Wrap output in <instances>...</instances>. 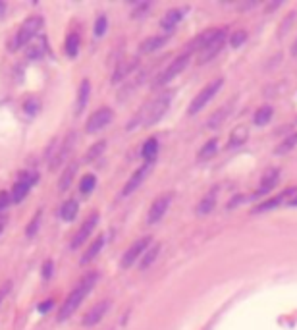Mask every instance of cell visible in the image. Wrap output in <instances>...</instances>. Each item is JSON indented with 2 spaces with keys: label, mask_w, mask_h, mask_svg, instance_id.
<instances>
[{
  "label": "cell",
  "mask_w": 297,
  "mask_h": 330,
  "mask_svg": "<svg viewBox=\"0 0 297 330\" xmlns=\"http://www.w3.org/2000/svg\"><path fill=\"white\" fill-rule=\"evenodd\" d=\"M96 278H98V273H91L75 286V290H72V294L66 298V301L62 303V307H60L58 321H66L68 317H72V315L75 313V309L81 305V301L85 299V296H87L89 292H91V288L95 286Z\"/></svg>",
  "instance_id": "6da1fadb"
},
{
  "label": "cell",
  "mask_w": 297,
  "mask_h": 330,
  "mask_svg": "<svg viewBox=\"0 0 297 330\" xmlns=\"http://www.w3.org/2000/svg\"><path fill=\"white\" fill-rule=\"evenodd\" d=\"M222 85H224V80H222V77H218V80L210 81L209 85H205V87H203L201 91L197 93V97L191 101V105H189V110H187V112H189V114L199 112L203 106L207 105L210 99L214 97L218 91H220V87H222Z\"/></svg>",
  "instance_id": "7a4b0ae2"
},
{
  "label": "cell",
  "mask_w": 297,
  "mask_h": 330,
  "mask_svg": "<svg viewBox=\"0 0 297 330\" xmlns=\"http://www.w3.org/2000/svg\"><path fill=\"white\" fill-rule=\"evenodd\" d=\"M170 99H172V95H170V93H166V95H161L159 99H154L153 103H151V106L147 108V114H145V120H143L145 126H154L156 122L161 120L162 116L166 114V110H168Z\"/></svg>",
  "instance_id": "3957f363"
},
{
  "label": "cell",
  "mask_w": 297,
  "mask_h": 330,
  "mask_svg": "<svg viewBox=\"0 0 297 330\" xmlns=\"http://www.w3.org/2000/svg\"><path fill=\"white\" fill-rule=\"evenodd\" d=\"M41 27H43V17L41 16H31L29 20H25L16 35V47H25L41 31Z\"/></svg>",
  "instance_id": "277c9868"
},
{
  "label": "cell",
  "mask_w": 297,
  "mask_h": 330,
  "mask_svg": "<svg viewBox=\"0 0 297 330\" xmlns=\"http://www.w3.org/2000/svg\"><path fill=\"white\" fill-rule=\"evenodd\" d=\"M112 118H114L112 110H110L108 106H103V108H98L96 112H93L89 116L85 131H87V133H96V131H101L103 128H106V126L112 122Z\"/></svg>",
  "instance_id": "5b68a950"
},
{
  "label": "cell",
  "mask_w": 297,
  "mask_h": 330,
  "mask_svg": "<svg viewBox=\"0 0 297 330\" xmlns=\"http://www.w3.org/2000/svg\"><path fill=\"white\" fill-rule=\"evenodd\" d=\"M153 245V238L151 236H145V238H139L131 247H129L126 253H124V257H122V266L124 268H129V266H133V263H135L137 259H139V255L143 253V251H147L149 247Z\"/></svg>",
  "instance_id": "8992f818"
},
{
  "label": "cell",
  "mask_w": 297,
  "mask_h": 330,
  "mask_svg": "<svg viewBox=\"0 0 297 330\" xmlns=\"http://www.w3.org/2000/svg\"><path fill=\"white\" fill-rule=\"evenodd\" d=\"M187 62H189V54H182V56H177L174 62H170L168 68L164 70V72L154 80V85L159 87V85H164V83H168V81H172L176 75H180V73L184 72V68L187 66Z\"/></svg>",
  "instance_id": "52a82bcc"
},
{
  "label": "cell",
  "mask_w": 297,
  "mask_h": 330,
  "mask_svg": "<svg viewBox=\"0 0 297 330\" xmlns=\"http://www.w3.org/2000/svg\"><path fill=\"white\" fill-rule=\"evenodd\" d=\"M172 197H174V195L168 191V193H162L154 199L151 209H149V215H147V222H149V224H156L159 220H162V217H164L166 210H168L170 203H172Z\"/></svg>",
  "instance_id": "ba28073f"
},
{
  "label": "cell",
  "mask_w": 297,
  "mask_h": 330,
  "mask_svg": "<svg viewBox=\"0 0 297 330\" xmlns=\"http://www.w3.org/2000/svg\"><path fill=\"white\" fill-rule=\"evenodd\" d=\"M226 41V29H218L216 35L207 43V47L201 50V62H209L210 58H214L222 50Z\"/></svg>",
  "instance_id": "9c48e42d"
},
{
  "label": "cell",
  "mask_w": 297,
  "mask_h": 330,
  "mask_svg": "<svg viewBox=\"0 0 297 330\" xmlns=\"http://www.w3.org/2000/svg\"><path fill=\"white\" fill-rule=\"evenodd\" d=\"M96 222H98V215L96 212H93L91 217L81 224V228L77 230V234L73 236V240H72V249H77L80 245H83V243L87 242V238L91 236V232L95 230V226H96Z\"/></svg>",
  "instance_id": "30bf717a"
},
{
  "label": "cell",
  "mask_w": 297,
  "mask_h": 330,
  "mask_svg": "<svg viewBox=\"0 0 297 330\" xmlns=\"http://www.w3.org/2000/svg\"><path fill=\"white\" fill-rule=\"evenodd\" d=\"M108 309H110V301H108V299L98 301L96 305H93L87 313H85V317H83V326H95L96 322L103 321V317L106 315Z\"/></svg>",
  "instance_id": "8fae6325"
},
{
  "label": "cell",
  "mask_w": 297,
  "mask_h": 330,
  "mask_svg": "<svg viewBox=\"0 0 297 330\" xmlns=\"http://www.w3.org/2000/svg\"><path fill=\"white\" fill-rule=\"evenodd\" d=\"M149 170H151V164L149 162H145L143 166H139V168L131 174V178L128 180V184L124 185V189H122V193L124 195H131L133 191H135L137 187L141 185V182H143L145 178H147V174H149Z\"/></svg>",
  "instance_id": "7c38bea8"
},
{
  "label": "cell",
  "mask_w": 297,
  "mask_h": 330,
  "mask_svg": "<svg viewBox=\"0 0 297 330\" xmlns=\"http://www.w3.org/2000/svg\"><path fill=\"white\" fill-rule=\"evenodd\" d=\"M37 182V176L33 174V176H25L24 180H19L16 185H14V191H12V201L14 203H22L24 201V197L29 193V189H31V185Z\"/></svg>",
  "instance_id": "4fadbf2b"
},
{
  "label": "cell",
  "mask_w": 297,
  "mask_h": 330,
  "mask_svg": "<svg viewBox=\"0 0 297 330\" xmlns=\"http://www.w3.org/2000/svg\"><path fill=\"white\" fill-rule=\"evenodd\" d=\"M73 139H75V133H68V137L64 139V143H62V147H60V151H58L54 157H52V161H50V170H56L62 162L66 161V157H68V153L72 151V145H73Z\"/></svg>",
  "instance_id": "5bb4252c"
},
{
  "label": "cell",
  "mask_w": 297,
  "mask_h": 330,
  "mask_svg": "<svg viewBox=\"0 0 297 330\" xmlns=\"http://www.w3.org/2000/svg\"><path fill=\"white\" fill-rule=\"evenodd\" d=\"M295 191H297L295 187H289V189H284V191H282V193H278L276 197H272V199H268V201L261 203L259 207H255V209H253V212H263V210L274 209V207H278V205H282V201H286V199H289V197L295 193Z\"/></svg>",
  "instance_id": "9a60e30c"
},
{
  "label": "cell",
  "mask_w": 297,
  "mask_h": 330,
  "mask_svg": "<svg viewBox=\"0 0 297 330\" xmlns=\"http://www.w3.org/2000/svg\"><path fill=\"white\" fill-rule=\"evenodd\" d=\"M232 105H233V103H228V105L220 106L216 112L212 114L209 120H207V128L214 129V128H218L220 124H224V120L228 118V116H230V112H232Z\"/></svg>",
  "instance_id": "2e32d148"
},
{
  "label": "cell",
  "mask_w": 297,
  "mask_h": 330,
  "mask_svg": "<svg viewBox=\"0 0 297 330\" xmlns=\"http://www.w3.org/2000/svg\"><path fill=\"white\" fill-rule=\"evenodd\" d=\"M103 247H105V236H98L95 242H93L87 247V251L83 253V257H81V265H87V263H91V261H93V259H95L96 255L101 253V249H103Z\"/></svg>",
  "instance_id": "e0dca14e"
},
{
  "label": "cell",
  "mask_w": 297,
  "mask_h": 330,
  "mask_svg": "<svg viewBox=\"0 0 297 330\" xmlns=\"http://www.w3.org/2000/svg\"><path fill=\"white\" fill-rule=\"evenodd\" d=\"M89 93H91V83H89V80H83L80 83V91H77V105H75V112L77 114L85 110V106L89 103Z\"/></svg>",
  "instance_id": "ac0fdd59"
},
{
  "label": "cell",
  "mask_w": 297,
  "mask_h": 330,
  "mask_svg": "<svg viewBox=\"0 0 297 330\" xmlns=\"http://www.w3.org/2000/svg\"><path fill=\"white\" fill-rule=\"evenodd\" d=\"M276 182H278V170H274V168L268 170V172L265 174V178H263V182H261V187L257 189L255 197H261V195L268 193L274 185H276Z\"/></svg>",
  "instance_id": "d6986e66"
},
{
  "label": "cell",
  "mask_w": 297,
  "mask_h": 330,
  "mask_svg": "<svg viewBox=\"0 0 297 330\" xmlns=\"http://www.w3.org/2000/svg\"><path fill=\"white\" fill-rule=\"evenodd\" d=\"M166 41H168L166 35H153V37H149V39H145L141 43V52H154L161 47H164Z\"/></svg>",
  "instance_id": "ffe728a7"
},
{
  "label": "cell",
  "mask_w": 297,
  "mask_h": 330,
  "mask_svg": "<svg viewBox=\"0 0 297 330\" xmlns=\"http://www.w3.org/2000/svg\"><path fill=\"white\" fill-rule=\"evenodd\" d=\"M182 17H184V10H180V8H174V10H170V12H166V16L162 17V22H161L162 29L172 31Z\"/></svg>",
  "instance_id": "44dd1931"
},
{
  "label": "cell",
  "mask_w": 297,
  "mask_h": 330,
  "mask_svg": "<svg viewBox=\"0 0 297 330\" xmlns=\"http://www.w3.org/2000/svg\"><path fill=\"white\" fill-rule=\"evenodd\" d=\"M216 193H218V187H214L212 191H209V193L203 197L199 207H197V212H199V215H209L210 210L214 209V205H216Z\"/></svg>",
  "instance_id": "7402d4cb"
},
{
  "label": "cell",
  "mask_w": 297,
  "mask_h": 330,
  "mask_svg": "<svg viewBox=\"0 0 297 330\" xmlns=\"http://www.w3.org/2000/svg\"><path fill=\"white\" fill-rule=\"evenodd\" d=\"M141 154H143L145 162L151 164V162L156 159V154H159V141H156L154 137H151L149 141H145L143 149H141Z\"/></svg>",
  "instance_id": "603a6c76"
},
{
  "label": "cell",
  "mask_w": 297,
  "mask_h": 330,
  "mask_svg": "<svg viewBox=\"0 0 297 330\" xmlns=\"http://www.w3.org/2000/svg\"><path fill=\"white\" fill-rule=\"evenodd\" d=\"M77 210H80V203L75 201V199H70V201H66L64 205H62L60 217H62V220L70 222V220H73V218L77 217Z\"/></svg>",
  "instance_id": "cb8c5ba5"
},
{
  "label": "cell",
  "mask_w": 297,
  "mask_h": 330,
  "mask_svg": "<svg viewBox=\"0 0 297 330\" xmlns=\"http://www.w3.org/2000/svg\"><path fill=\"white\" fill-rule=\"evenodd\" d=\"M75 172H77V162H72V164H68L64 170V174L60 178V191H66L70 185H72L73 178H75Z\"/></svg>",
  "instance_id": "d4e9b609"
},
{
  "label": "cell",
  "mask_w": 297,
  "mask_h": 330,
  "mask_svg": "<svg viewBox=\"0 0 297 330\" xmlns=\"http://www.w3.org/2000/svg\"><path fill=\"white\" fill-rule=\"evenodd\" d=\"M137 60H126V62H118V68H116V72H114V77L112 81L114 83H118V81H122L126 75H128L133 68H135Z\"/></svg>",
  "instance_id": "484cf974"
},
{
  "label": "cell",
  "mask_w": 297,
  "mask_h": 330,
  "mask_svg": "<svg viewBox=\"0 0 297 330\" xmlns=\"http://www.w3.org/2000/svg\"><path fill=\"white\" fill-rule=\"evenodd\" d=\"M247 128L245 126H237V128L232 131V135H230V143H228V147H237L241 145V143H245V139H247Z\"/></svg>",
  "instance_id": "4316f807"
},
{
  "label": "cell",
  "mask_w": 297,
  "mask_h": 330,
  "mask_svg": "<svg viewBox=\"0 0 297 330\" xmlns=\"http://www.w3.org/2000/svg\"><path fill=\"white\" fill-rule=\"evenodd\" d=\"M272 114H274L272 106H268V105L261 106L257 112H255V118H253V120H255V124H257V126H265V124H268V122H270Z\"/></svg>",
  "instance_id": "83f0119b"
},
{
  "label": "cell",
  "mask_w": 297,
  "mask_h": 330,
  "mask_svg": "<svg viewBox=\"0 0 297 330\" xmlns=\"http://www.w3.org/2000/svg\"><path fill=\"white\" fill-rule=\"evenodd\" d=\"M159 251H161V245L159 243H153L149 249H147V253H145L143 261H141V265H139V268H149V266L154 263V259H156V255H159Z\"/></svg>",
  "instance_id": "f1b7e54d"
},
{
  "label": "cell",
  "mask_w": 297,
  "mask_h": 330,
  "mask_svg": "<svg viewBox=\"0 0 297 330\" xmlns=\"http://www.w3.org/2000/svg\"><path fill=\"white\" fill-rule=\"evenodd\" d=\"M77 49H80V33H70L68 39H66V54L68 56H75L77 54Z\"/></svg>",
  "instance_id": "f546056e"
},
{
  "label": "cell",
  "mask_w": 297,
  "mask_h": 330,
  "mask_svg": "<svg viewBox=\"0 0 297 330\" xmlns=\"http://www.w3.org/2000/svg\"><path fill=\"white\" fill-rule=\"evenodd\" d=\"M295 145H297V131H295V133H291V135H288L286 139H282V143L276 147V154L289 153V151H291Z\"/></svg>",
  "instance_id": "4dcf8cb0"
},
{
  "label": "cell",
  "mask_w": 297,
  "mask_h": 330,
  "mask_svg": "<svg viewBox=\"0 0 297 330\" xmlns=\"http://www.w3.org/2000/svg\"><path fill=\"white\" fill-rule=\"evenodd\" d=\"M105 149H106V141H96L95 145L91 147L87 151V154H85V162H93V161H96L101 154L105 153Z\"/></svg>",
  "instance_id": "1f68e13d"
},
{
  "label": "cell",
  "mask_w": 297,
  "mask_h": 330,
  "mask_svg": "<svg viewBox=\"0 0 297 330\" xmlns=\"http://www.w3.org/2000/svg\"><path fill=\"white\" fill-rule=\"evenodd\" d=\"M216 149H218V141L216 139H210V141H207V143L203 145L201 151H199V159H201V161H207L210 157H214V154H216Z\"/></svg>",
  "instance_id": "d6a6232c"
},
{
  "label": "cell",
  "mask_w": 297,
  "mask_h": 330,
  "mask_svg": "<svg viewBox=\"0 0 297 330\" xmlns=\"http://www.w3.org/2000/svg\"><path fill=\"white\" fill-rule=\"evenodd\" d=\"M95 185H96V178L93 176V174H85L80 182V191L83 195H89L93 189H95Z\"/></svg>",
  "instance_id": "836d02e7"
},
{
  "label": "cell",
  "mask_w": 297,
  "mask_h": 330,
  "mask_svg": "<svg viewBox=\"0 0 297 330\" xmlns=\"http://www.w3.org/2000/svg\"><path fill=\"white\" fill-rule=\"evenodd\" d=\"M41 217H43V212H41V210H37V212H35V217H33V220L29 222V226H27V230H25V232H27V236H29V238H31V236H35V234H37V230H39Z\"/></svg>",
  "instance_id": "e575fe53"
},
{
  "label": "cell",
  "mask_w": 297,
  "mask_h": 330,
  "mask_svg": "<svg viewBox=\"0 0 297 330\" xmlns=\"http://www.w3.org/2000/svg\"><path fill=\"white\" fill-rule=\"evenodd\" d=\"M106 24H108V20H106L105 14H101V16L96 17V22H95V37H103V35H105Z\"/></svg>",
  "instance_id": "d590c367"
},
{
  "label": "cell",
  "mask_w": 297,
  "mask_h": 330,
  "mask_svg": "<svg viewBox=\"0 0 297 330\" xmlns=\"http://www.w3.org/2000/svg\"><path fill=\"white\" fill-rule=\"evenodd\" d=\"M245 39H247V31L240 29V31H235L232 37H230V45H232V47H241V43H245Z\"/></svg>",
  "instance_id": "8d00e7d4"
},
{
  "label": "cell",
  "mask_w": 297,
  "mask_h": 330,
  "mask_svg": "<svg viewBox=\"0 0 297 330\" xmlns=\"http://www.w3.org/2000/svg\"><path fill=\"white\" fill-rule=\"evenodd\" d=\"M25 56L27 58H39V56H43V47L41 45H31V47H27L25 49Z\"/></svg>",
  "instance_id": "74e56055"
},
{
  "label": "cell",
  "mask_w": 297,
  "mask_h": 330,
  "mask_svg": "<svg viewBox=\"0 0 297 330\" xmlns=\"http://www.w3.org/2000/svg\"><path fill=\"white\" fill-rule=\"evenodd\" d=\"M10 201H12V195H10L8 191H0V210L10 207Z\"/></svg>",
  "instance_id": "f35d334b"
},
{
  "label": "cell",
  "mask_w": 297,
  "mask_h": 330,
  "mask_svg": "<svg viewBox=\"0 0 297 330\" xmlns=\"http://www.w3.org/2000/svg\"><path fill=\"white\" fill-rule=\"evenodd\" d=\"M10 290H12V282H6V284L0 288V303L4 301V298H6V294H8Z\"/></svg>",
  "instance_id": "ab89813d"
},
{
  "label": "cell",
  "mask_w": 297,
  "mask_h": 330,
  "mask_svg": "<svg viewBox=\"0 0 297 330\" xmlns=\"http://www.w3.org/2000/svg\"><path fill=\"white\" fill-rule=\"evenodd\" d=\"M52 305H54V299H47V301H43V303L39 305V313H47Z\"/></svg>",
  "instance_id": "60d3db41"
},
{
  "label": "cell",
  "mask_w": 297,
  "mask_h": 330,
  "mask_svg": "<svg viewBox=\"0 0 297 330\" xmlns=\"http://www.w3.org/2000/svg\"><path fill=\"white\" fill-rule=\"evenodd\" d=\"M50 273H52V261H47V263H45V268H43V276H45V278H50Z\"/></svg>",
  "instance_id": "b9f144b4"
},
{
  "label": "cell",
  "mask_w": 297,
  "mask_h": 330,
  "mask_svg": "<svg viewBox=\"0 0 297 330\" xmlns=\"http://www.w3.org/2000/svg\"><path fill=\"white\" fill-rule=\"evenodd\" d=\"M4 14H6V4H4V2H0V20H2Z\"/></svg>",
  "instance_id": "7bdbcfd3"
},
{
  "label": "cell",
  "mask_w": 297,
  "mask_h": 330,
  "mask_svg": "<svg viewBox=\"0 0 297 330\" xmlns=\"http://www.w3.org/2000/svg\"><path fill=\"white\" fill-rule=\"evenodd\" d=\"M288 207H297V197H293V199H289V201H288Z\"/></svg>",
  "instance_id": "ee69618b"
},
{
  "label": "cell",
  "mask_w": 297,
  "mask_h": 330,
  "mask_svg": "<svg viewBox=\"0 0 297 330\" xmlns=\"http://www.w3.org/2000/svg\"><path fill=\"white\" fill-rule=\"evenodd\" d=\"M291 54H293V56H297V41L293 43V49H291Z\"/></svg>",
  "instance_id": "f6af8a7d"
},
{
  "label": "cell",
  "mask_w": 297,
  "mask_h": 330,
  "mask_svg": "<svg viewBox=\"0 0 297 330\" xmlns=\"http://www.w3.org/2000/svg\"><path fill=\"white\" fill-rule=\"evenodd\" d=\"M0 232H2V220H0Z\"/></svg>",
  "instance_id": "bcb514c9"
}]
</instances>
